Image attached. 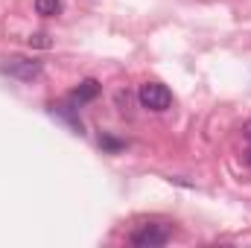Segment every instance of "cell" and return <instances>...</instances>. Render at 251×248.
Wrapping results in <instances>:
<instances>
[{
	"mask_svg": "<svg viewBox=\"0 0 251 248\" xmlns=\"http://www.w3.org/2000/svg\"><path fill=\"white\" fill-rule=\"evenodd\" d=\"M137 99L146 111H167L173 105V94L161 82H143L140 91H137Z\"/></svg>",
	"mask_w": 251,
	"mask_h": 248,
	"instance_id": "6da1fadb",
	"label": "cell"
},
{
	"mask_svg": "<svg viewBox=\"0 0 251 248\" xmlns=\"http://www.w3.org/2000/svg\"><path fill=\"white\" fill-rule=\"evenodd\" d=\"M173 237V228L170 225H143L131 234V246L137 248H161L170 243Z\"/></svg>",
	"mask_w": 251,
	"mask_h": 248,
	"instance_id": "7a4b0ae2",
	"label": "cell"
},
{
	"mask_svg": "<svg viewBox=\"0 0 251 248\" xmlns=\"http://www.w3.org/2000/svg\"><path fill=\"white\" fill-rule=\"evenodd\" d=\"M0 70L9 73V76H15V79L29 82V79H35V76L41 73V62H35V59H24V56H12V59H6V62L0 64Z\"/></svg>",
	"mask_w": 251,
	"mask_h": 248,
	"instance_id": "3957f363",
	"label": "cell"
},
{
	"mask_svg": "<svg viewBox=\"0 0 251 248\" xmlns=\"http://www.w3.org/2000/svg\"><path fill=\"white\" fill-rule=\"evenodd\" d=\"M97 94H100V82H97V79H85V82L73 91V99H76V102H91Z\"/></svg>",
	"mask_w": 251,
	"mask_h": 248,
	"instance_id": "277c9868",
	"label": "cell"
},
{
	"mask_svg": "<svg viewBox=\"0 0 251 248\" xmlns=\"http://www.w3.org/2000/svg\"><path fill=\"white\" fill-rule=\"evenodd\" d=\"M35 12L41 18H56L62 12V0H35Z\"/></svg>",
	"mask_w": 251,
	"mask_h": 248,
	"instance_id": "5b68a950",
	"label": "cell"
},
{
	"mask_svg": "<svg viewBox=\"0 0 251 248\" xmlns=\"http://www.w3.org/2000/svg\"><path fill=\"white\" fill-rule=\"evenodd\" d=\"M100 146L108 149V152H120V149H126L123 140H117V137H111V134H102V137H100Z\"/></svg>",
	"mask_w": 251,
	"mask_h": 248,
	"instance_id": "8992f818",
	"label": "cell"
},
{
	"mask_svg": "<svg viewBox=\"0 0 251 248\" xmlns=\"http://www.w3.org/2000/svg\"><path fill=\"white\" fill-rule=\"evenodd\" d=\"M53 41H50V35L47 32H35V35H29V47H41V50H47Z\"/></svg>",
	"mask_w": 251,
	"mask_h": 248,
	"instance_id": "52a82bcc",
	"label": "cell"
},
{
	"mask_svg": "<svg viewBox=\"0 0 251 248\" xmlns=\"http://www.w3.org/2000/svg\"><path fill=\"white\" fill-rule=\"evenodd\" d=\"M243 137H246V140L251 143V120H249L246 125H243Z\"/></svg>",
	"mask_w": 251,
	"mask_h": 248,
	"instance_id": "ba28073f",
	"label": "cell"
},
{
	"mask_svg": "<svg viewBox=\"0 0 251 248\" xmlns=\"http://www.w3.org/2000/svg\"><path fill=\"white\" fill-rule=\"evenodd\" d=\"M249 164H251V152H249Z\"/></svg>",
	"mask_w": 251,
	"mask_h": 248,
	"instance_id": "9c48e42d",
	"label": "cell"
}]
</instances>
